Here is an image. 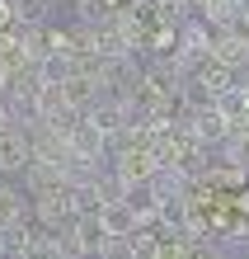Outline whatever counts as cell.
I'll return each mask as SVG.
<instances>
[{
    "mask_svg": "<svg viewBox=\"0 0 249 259\" xmlns=\"http://www.w3.org/2000/svg\"><path fill=\"white\" fill-rule=\"evenodd\" d=\"M108 160H113L108 170L122 179V189H141V184H151V179L160 175V156H155L151 146H122Z\"/></svg>",
    "mask_w": 249,
    "mask_h": 259,
    "instance_id": "obj_1",
    "label": "cell"
},
{
    "mask_svg": "<svg viewBox=\"0 0 249 259\" xmlns=\"http://www.w3.org/2000/svg\"><path fill=\"white\" fill-rule=\"evenodd\" d=\"M33 217H38V226L42 231H66V226L80 217L75 212V193L71 189H57V193H42V198H33Z\"/></svg>",
    "mask_w": 249,
    "mask_h": 259,
    "instance_id": "obj_2",
    "label": "cell"
},
{
    "mask_svg": "<svg viewBox=\"0 0 249 259\" xmlns=\"http://www.w3.org/2000/svg\"><path fill=\"white\" fill-rule=\"evenodd\" d=\"M66 151H71V160H85V165H104L108 160V137L99 132V127H89L85 118L71 127V137H66Z\"/></svg>",
    "mask_w": 249,
    "mask_h": 259,
    "instance_id": "obj_3",
    "label": "cell"
},
{
    "mask_svg": "<svg viewBox=\"0 0 249 259\" xmlns=\"http://www.w3.org/2000/svg\"><path fill=\"white\" fill-rule=\"evenodd\" d=\"M212 57L226 71H249V33L244 28H226V33H212Z\"/></svg>",
    "mask_w": 249,
    "mask_h": 259,
    "instance_id": "obj_4",
    "label": "cell"
},
{
    "mask_svg": "<svg viewBox=\"0 0 249 259\" xmlns=\"http://www.w3.org/2000/svg\"><path fill=\"white\" fill-rule=\"evenodd\" d=\"M174 42H179V57H188V62L197 66L202 57H212V28L202 24V19H183L179 28H174Z\"/></svg>",
    "mask_w": 249,
    "mask_h": 259,
    "instance_id": "obj_5",
    "label": "cell"
},
{
    "mask_svg": "<svg viewBox=\"0 0 249 259\" xmlns=\"http://www.w3.org/2000/svg\"><path fill=\"white\" fill-rule=\"evenodd\" d=\"M28 165V137L19 123H5L0 127V175H24Z\"/></svg>",
    "mask_w": 249,
    "mask_h": 259,
    "instance_id": "obj_6",
    "label": "cell"
},
{
    "mask_svg": "<svg viewBox=\"0 0 249 259\" xmlns=\"http://www.w3.org/2000/svg\"><path fill=\"white\" fill-rule=\"evenodd\" d=\"M24 189L28 198H42V193H57V189H71L61 165H47V160H28L24 165Z\"/></svg>",
    "mask_w": 249,
    "mask_h": 259,
    "instance_id": "obj_7",
    "label": "cell"
},
{
    "mask_svg": "<svg viewBox=\"0 0 249 259\" xmlns=\"http://www.w3.org/2000/svg\"><path fill=\"white\" fill-rule=\"evenodd\" d=\"M94 222H99V231H104V236H122V240L136 231V212H132L127 198H118V203H104V207L94 212Z\"/></svg>",
    "mask_w": 249,
    "mask_h": 259,
    "instance_id": "obj_8",
    "label": "cell"
},
{
    "mask_svg": "<svg viewBox=\"0 0 249 259\" xmlns=\"http://www.w3.org/2000/svg\"><path fill=\"white\" fill-rule=\"evenodd\" d=\"M61 95H66V104L75 113H85L89 104H94L104 95V85H99V75H89V71H75L71 80H61Z\"/></svg>",
    "mask_w": 249,
    "mask_h": 259,
    "instance_id": "obj_9",
    "label": "cell"
},
{
    "mask_svg": "<svg viewBox=\"0 0 249 259\" xmlns=\"http://www.w3.org/2000/svg\"><path fill=\"white\" fill-rule=\"evenodd\" d=\"M193 80H197V85L216 99V95H226V90L235 85V71H226L221 62H216V57H202V62L193 66Z\"/></svg>",
    "mask_w": 249,
    "mask_h": 259,
    "instance_id": "obj_10",
    "label": "cell"
},
{
    "mask_svg": "<svg viewBox=\"0 0 249 259\" xmlns=\"http://www.w3.org/2000/svg\"><path fill=\"white\" fill-rule=\"evenodd\" d=\"M216 118L235 132V127H244L249 123V99H244V90H240V80L226 90V95H216Z\"/></svg>",
    "mask_w": 249,
    "mask_h": 259,
    "instance_id": "obj_11",
    "label": "cell"
},
{
    "mask_svg": "<svg viewBox=\"0 0 249 259\" xmlns=\"http://www.w3.org/2000/svg\"><path fill=\"white\" fill-rule=\"evenodd\" d=\"M24 217H28L24 189H14V184H0V231H10V226H19Z\"/></svg>",
    "mask_w": 249,
    "mask_h": 259,
    "instance_id": "obj_12",
    "label": "cell"
},
{
    "mask_svg": "<svg viewBox=\"0 0 249 259\" xmlns=\"http://www.w3.org/2000/svg\"><path fill=\"white\" fill-rule=\"evenodd\" d=\"M38 75H42V80H47V85H61V80H71V75H75V57L47 52V57H42V62H38Z\"/></svg>",
    "mask_w": 249,
    "mask_h": 259,
    "instance_id": "obj_13",
    "label": "cell"
},
{
    "mask_svg": "<svg viewBox=\"0 0 249 259\" xmlns=\"http://www.w3.org/2000/svg\"><path fill=\"white\" fill-rule=\"evenodd\" d=\"M99 259H132V240H122V236H104V240H99Z\"/></svg>",
    "mask_w": 249,
    "mask_h": 259,
    "instance_id": "obj_14",
    "label": "cell"
},
{
    "mask_svg": "<svg viewBox=\"0 0 249 259\" xmlns=\"http://www.w3.org/2000/svg\"><path fill=\"white\" fill-rule=\"evenodd\" d=\"M5 28H14V14H10V0H0V33Z\"/></svg>",
    "mask_w": 249,
    "mask_h": 259,
    "instance_id": "obj_15",
    "label": "cell"
},
{
    "mask_svg": "<svg viewBox=\"0 0 249 259\" xmlns=\"http://www.w3.org/2000/svg\"><path fill=\"white\" fill-rule=\"evenodd\" d=\"M240 28L249 33V0H244V10H240Z\"/></svg>",
    "mask_w": 249,
    "mask_h": 259,
    "instance_id": "obj_16",
    "label": "cell"
},
{
    "mask_svg": "<svg viewBox=\"0 0 249 259\" xmlns=\"http://www.w3.org/2000/svg\"><path fill=\"white\" fill-rule=\"evenodd\" d=\"M71 5H75V10H80V14H85V10H89V0H71Z\"/></svg>",
    "mask_w": 249,
    "mask_h": 259,
    "instance_id": "obj_17",
    "label": "cell"
},
{
    "mask_svg": "<svg viewBox=\"0 0 249 259\" xmlns=\"http://www.w3.org/2000/svg\"><path fill=\"white\" fill-rule=\"evenodd\" d=\"M240 90H244V99H249V80H240Z\"/></svg>",
    "mask_w": 249,
    "mask_h": 259,
    "instance_id": "obj_18",
    "label": "cell"
}]
</instances>
